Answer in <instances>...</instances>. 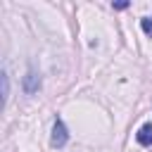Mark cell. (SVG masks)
I'll return each mask as SVG.
<instances>
[{
    "label": "cell",
    "instance_id": "cell-2",
    "mask_svg": "<svg viewBox=\"0 0 152 152\" xmlns=\"http://www.w3.org/2000/svg\"><path fill=\"white\" fill-rule=\"evenodd\" d=\"M38 88H40V78H38V74H36V69L31 66V69H28V74L24 76V90H26L28 95H33V93H36Z\"/></svg>",
    "mask_w": 152,
    "mask_h": 152
},
{
    "label": "cell",
    "instance_id": "cell-1",
    "mask_svg": "<svg viewBox=\"0 0 152 152\" xmlns=\"http://www.w3.org/2000/svg\"><path fill=\"white\" fill-rule=\"evenodd\" d=\"M66 140H69L66 126H64V121H62V119H57V121H55V126H52V145H55V147H64V145H66Z\"/></svg>",
    "mask_w": 152,
    "mask_h": 152
},
{
    "label": "cell",
    "instance_id": "cell-6",
    "mask_svg": "<svg viewBox=\"0 0 152 152\" xmlns=\"http://www.w3.org/2000/svg\"><path fill=\"white\" fill-rule=\"evenodd\" d=\"M131 2H126V0H121V2H114V10H126Z\"/></svg>",
    "mask_w": 152,
    "mask_h": 152
},
{
    "label": "cell",
    "instance_id": "cell-4",
    "mask_svg": "<svg viewBox=\"0 0 152 152\" xmlns=\"http://www.w3.org/2000/svg\"><path fill=\"white\" fill-rule=\"evenodd\" d=\"M140 26H142V31L152 38V17H142V19H140Z\"/></svg>",
    "mask_w": 152,
    "mask_h": 152
},
{
    "label": "cell",
    "instance_id": "cell-3",
    "mask_svg": "<svg viewBox=\"0 0 152 152\" xmlns=\"http://www.w3.org/2000/svg\"><path fill=\"white\" fill-rule=\"evenodd\" d=\"M135 140H138L142 147H152V124H142L140 131L135 133Z\"/></svg>",
    "mask_w": 152,
    "mask_h": 152
},
{
    "label": "cell",
    "instance_id": "cell-5",
    "mask_svg": "<svg viewBox=\"0 0 152 152\" xmlns=\"http://www.w3.org/2000/svg\"><path fill=\"white\" fill-rule=\"evenodd\" d=\"M7 100V71L2 69V102Z\"/></svg>",
    "mask_w": 152,
    "mask_h": 152
}]
</instances>
